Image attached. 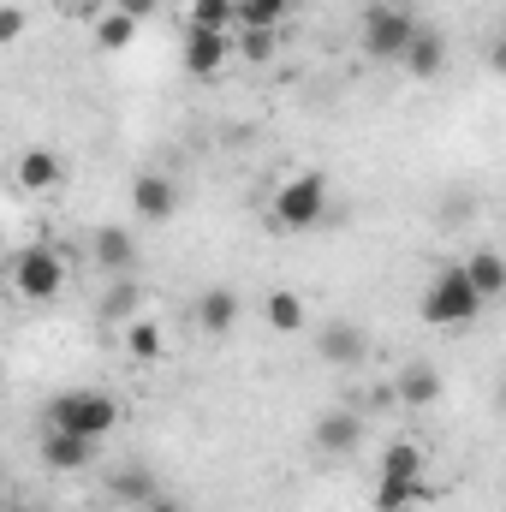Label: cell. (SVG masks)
Wrapping results in <instances>:
<instances>
[{"label":"cell","mask_w":506,"mask_h":512,"mask_svg":"<svg viewBox=\"0 0 506 512\" xmlns=\"http://www.w3.org/2000/svg\"><path fill=\"white\" fill-rule=\"evenodd\" d=\"M483 310H489V304L477 298V286H471L465 262H447V268L423 286V304H417V316H423L429 328H471Z\"/></svg>","instance_id":"cell-1"},{"label":"cell","mask_w":506,"mask_h":512,"mask_svg":"<svg viewBox=\"0 0 506 512\" xmlns=\"http://www.w3.org/2000/svg\"><path fill=\"white\" fill-rule=\"evenodd\" d=\"M48 429H72L84 441H108L120 429V399L102 387H66L48 399Z\"/></svg>","instance_id":"cell-2"},{"label":"cell","mask_w":506,"mask_h":512,"mask_svg":"<svg viewBox=\"0 0 506 512\" xmlns=\"http://www.w3.org/2000/svg\"><path fill=\"white\" fill-rule=\"evenodd\" d=\"M322 215H328V173H316V167L292 173V179L268 197V221H274L280 233H310Z\"/></svg>","instance_id":"cell-3"},{"label":"cell","mask_w":506,"mask_h":512,"mask_svg":"<svg viewBox=\"0 0 506 512\" xmlns=\"http://www.w3.org/2000/svg\"><path fill=\"white\" fill-rule=\"evenodd\" d=\"M12 292L24 304H54L66 292V256L54 245H24L12 256Z\"/></svg>","instance_id":"cell-4"},{"label":"cell","mask_w":506,"mask_h":512,"mask_svg":"<svg viewBox=\"0 0 506 512\" xmlns=\"http://www.w3.org/2000/svg\"><path fill=\"white\" fill-rule=\"evenodd\" d=\"M411 36H417V18H411L405 6H387V0L364 6V24H358V48H364L370 60H399Z\"/></svg>","instance_id":"cell-5"},{"label":"cell","mask_w":506,"mask_h":512,"mask_svg":"<svg viewBox=\"0 0 506 512\" xmlns=\"http://www.w3.org/2000/svg\"><path fill=\"white\" fill-rule=\"evenodd\" d=\"M310 447H316L322 459H346V453H358V447H364V417H358L352 405L322 411V417L310 423Z\"/></svg>","instance_id":"cell-6"},{"label":"cell","mask_w":506,"mask_h":512,"mask_svg":"<svg viewBox=\"0 0 506 512\" xmlns=\"http://www.w3.org/2000/svg\"><path fill=\"white\" fill-rule=\"evenodd\" d=\"M131 215H137L143 227L173 221V215H179V179H173V173H137V179H131Z\"/></svg>","instance_id":"cell-7"},{"label":"cell","mask_w":506,"mask_h":512,"mask_svg":"<svg viewBox=\"0 0 506 512\" xmlns=\"http://www.w3.org/2000/svg\"><path fill=\"white\" fill-rule=\"evenodd\" d=\"M316 358L334 364V370H358L370 358V334L358 322H322L316 328Z\"/></svg>","instance_id":"cell-8"},{"label":"cell","mask_w":506,"mask_h":512,"mask_svg":"<svg viewBox=\"0 0 506 512\" xmlns=\"http://www.w3.org/2000/svg\"><path fill=\"white\" fill-rule=\"evenodd\" d=\"M60 179H66V161H60L54 149H42V143H30V149L12 161V185H18L24 197H48V191H60Z\"/></svg>","instance_id":"cell-9"},{"label":"cell","mask_w":506,"mask_h":512,"mask_svg":"<svg viewBox=\"0 0 506 512\" xmlns=\"http://www.w3.org/2000/svg\"><path fill=\"white\" fill-rule=\"evenodd\" d=\"M36 453H42V465H48V471H60V477H78V471H90V465H96L102 441H84V435H72V429H48Z\"/></svg>","instance_id":"cell-10"},{"label":"cell","mask_w":506,"mask_h":512,"mask_svg":"<svg viewBox=\"0 0 506 512\" xmlns=\"http://www.w3.org/2000/svg\"><path fill=\"white\" fill-rule=\"evenodd\" d=\"M90 262H96L102 274H114V280L137 274V233H131V227H120V221L96 227V239H90Z\"/></svg>","instance_id":"cell-11"},{"label":"cell","mask_w":506,"mask_h":512,"mask_svg":"<svg viewBox=\"0 0 506 512\" xmlns=\"http://www.w3.org/2000/svg\"><path fill=\"white\" fill-rule=\"evenodd\" d=\"M227 60H233V36H221V30H191L185 24V72L191 78H221L227 72Z\"/></svg>","instance_id":"cell-12"},{"label":"cell","mask_w":506,"mask_h":512,"mask_svg":"<svg viewBox=\"0 0 506 512\" xmlns=\"http://www.w3.org/2000/svg\"><path fill=\"white\" fill-rule=\"evenodd\" d=\"M399 66H405V78H411V84H435V78L447 72V36H441V30H429V24H417V36L405 42Z\"/></svg>","instance_id":"cell-13"},{"label":"cell","mask_w":506,"mask_h":512,"mask_svg":"<svg viewBox=\"0 0 506 512\" xmlns=\"http://www.w3.org/2000/svg\"><path fill=\"white\" fill-rule=\"evenodd\" d=\"M239 310H245V298H239L233 286H209V292L197 298V328H203L209 340H221V334L239 328Z\"/></svg>","instance_id":"cell-14"},{"label":"cell","mask_w":506,"mask_h":512,"mask_svg":"<svg viewBox=\"0 0 506 512\" xmlns=\"http://www.w3.org/2000/svg\"><path fill=\"white\" fill-rule=\"evenodd\" d=\"M393 399H399V405H411V411L435 405V399H441V370H435V364H405V370H399V382H393Z\"/></svg>","instance_id":"cell-15"},{"label":"cell","mask_w":506,"mask_h":512,"mask_svg":"<svg viewBox=\"0 0 506 512\" xmlns=\"http://www.w3.org/2000/svg\"><path fill=\"white\" fill-rule=\"evenodd\" d=\"M108 495H114L120 507H137V512H143L155 495H161V477H155L149 465H126V471H114V477H108Z\"/></svg>","instance_id":"cell-16"},{"label":"cell","mask_w":506,"mask_h":512,"mask_svg":"<svg viewBox=\"0 0 506 512\" xmlns=\"http://www.w3.org/2000/svg\"><path fill=\"white\" fill-rule=\"evenodd\" d=\"M465 274H471V286H477L483 304H495V298L506 292V256L495 251V245H483V251L465 256Z\"/></svg>","instance_id":"cell-17"},{"label":"cell","mask_w":506,"mask_h":512,"mask_svg":"<svg viewBox=\"0 0 506 512\" xmlns=\"http://www.w3.org/2000/svg\"><path fill=\"white\" fill-rule=\"evenodd\" d=\"M262 316H268L274 334H304V322H310V310H304V298H298L292 286H274V292L262 298Z\"/></svg>","instance_id":"cell-18"},{"label":"cell","mask_w":506,"mask_h":512,"mask_svg":"<svg viewBox=\"0 0 506 512\" xmlns=\"http://www.w3.org/2000/svg\"><path fill=\"white\" fill-rule=\"evenodd\" d=\"M411 501H429L423 477H381L376 483V512H405Z\"/></svg>","instance_id":"cell-19"},{"label":"cell","mask_w":506,"mask_h":512,"mask_svg":"<svg viewBox=\"0 0 506 512\" xmlns=\"http://www.w3.org/2000/svg\"><path fill=\"white\" fill-rule=\"evenodd\" d=\"M292 12V0H233V30H274Z\"/></svg>","instance_id":"cell-20"},{"label":"cell","mask_w":506,"mask_h":512,"mask_svg":"<svg viewBox=\"0 0 506 512\" xmlns=\"http://www.w3.org/2000/svg\"><path fill=\"white\" fill-rule=\"evenodd\" d=\"M137 310H143L137 280H131V274H126V280H114V286H108V298H102V322H108V328H126Z\"/></svg>","instance_id":"cell-21"},{"label":"cell","mask_w":506,"mask_h":512,"mask_svg":"<svg viewBox=\"0 0 506 512\" xmlns=\"http://www.w3.org/2000/svg\"><path fill=\"white\" fill-rule=\"evenodd\" d=\"M120 334H126V352L137 358V364H155L161 346H167V340H161V322H149V316H131Z\"/></svg>","instance_id":"cell-22"},{"label":"cell","mask_w":506,"mask_h":512,"mask_svg":"<svg viewBox=\"0 0 506 512\" xmlns=\"http://www.w3.org/2000/svg\"><path fill=\"white\" fill-rule=\"evenodd\" d=\"M185 24H191V30H221V36H233V0H191V6H185Z\"/></svg>","instance_id":"cell-23"},{"label":"cell","mask_w":506,"mask_h":512,"mask_svg":"<svg viewBox=\"0 0 506 512\" xmlns=\"http://www.w3.org/2000/svg\"><path fill=\"white\" fill-rule=\"evenodd\" d=\"M131 42H137V24H131V18H120V12L96 18V48H102V54H126Z\"/></svg>","instance_id":"cell-24"},{"label":"cell","mask_w":506,"mask_h":512,"mask_svg":"<svg viewBox=\"0 0 506 512\" xmlns=\"http://www.w3.org/2000/svg\"><path fill=\"white\" fill-rule=\"evenodd\" d=\"M381 477H423V447L417 441H393L381 453Z\"/></svg>","instance_id":"cell-25"},{"label":"cell","mask_w":506,"mask_h":512,"mask_svg":"<svg viewBox=\"0 0 506 512\" xmlns=\"http://www.w3.org/2000/svg\"><path fill=\"white\" fill-rule=\"evenodd\" d=\"M274 48H280V42H274V30H239V42H233V54H239V60H251V66H268V60H274Z\"/></svg>","instance_id":"cell-26"},{"label":"cell","mask_w":506,"mask_h":512,"mask_svg":"<svg viewBox=\"0 0 506 512\" xmlns=\"http://www.w3.org/2000/svg\"><path fill=\"white\" fill-rule=\"evenodd\" d=\"M24 36H30V12L24 6H0V48H12Z\"/></svg>","instance_id":"cell-27"},{"label":"cell","mask_w":506,"mask_h":512,"mask_svg":"<svg viewBox=\"0 0 506 512\" xmlns=\"http://www.w3.org/2000/svg\"><path fill=\"white\" fill-rule=\"evenodd\" d=\"M155 6H161V0H114V12H120V18H131V24L155 18Z\"/></svg>","instance_id":"cell-28"},{"label":"cell","mask_w":506,"mask_h":512,"mask_svg":"<svg viewBox=\"0 0 506 512\" xmlns=\"http://www.w3.org/2000/svg\"><path fill=\"white\" fill-rule=\"evenodd\" d=\"M143 512H185V501H179V495H167V489H161V495H155V501H149V507Z\"/></svg>","instance_id":"cell-29"},{"label":"cell","mask_w":506,"mask_h":512,"mask_svg":"<svg viewBox=\"0 0 506 512\" xmlns=\"http://www.w3.org/2000/svg\"><path fill=\"white\" fill-rule=\"evenodd\" d=\"M72 6H84V12H96V6H102V0H72Z\"/></svg>","instance_id":"cell-30"},{"label":"cell","mask_w":506,"mask_h":512,"mask_svg":"<svg viewBox=\"0 0 506 512\" xmlns=\"http://www.w3.org/2000/svg\"><path fill=\"white\" fill-rule=\"evenodd\" d=\"M6 507H12V501H6V483H0V512H6Z\"/></svg>","instance_id":"cell-31"},{"label":"cell","mask_w":506,"mask_h":512,"mask_svg":"<svg viewBox=\"0 0 506 512\" xmlns=\"http://www.w3.org/2000/svg\"><path fill=\"white\" fill-rule=\"evenodd\" d=\"M0 256H6V227H0Z\"/></svg>","instance_id":"cell-32"},{"label":"cell","mask_w":506,"mask_h":512,"mask_svg":"<svg viewBox=\"0 0 506 512\" xmlns=\"http://www.w3.org/2000/svg\"><path fill=\"white\" fill-rule=\"evenodd\" d=\"M6 512H24V507H6Z\"/></svg>","instance_id":"cell-33"},{"label":"cell","mask_w":506,"mask_h":512,"mask_svg":"<svg viewBox=\"0 0 506 512\" xmlns=\"http://www.w3.org/2000/svg\"><path fill=\"white\" fill-rule=\"evenodd\" d=\"M0 382H6V370H0Z\"/></svg>","instance_id":"cell-34"}]
</instances>
